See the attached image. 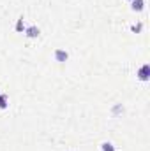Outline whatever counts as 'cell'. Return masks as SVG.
<instances>
[{"mask_svg": "<svg viewBox=\"0 0 150 151\" xmlns=\"http://www.w3.org/2000/svg\"><path fill=\"white\" fill-rule=\"evenodd\" d=\"M39 34H41V30H39L36 25H32V27H28V28H25V35L28 39H37Z\"/></svg>", "mask_w": 150, "mask_h": 151, "instance_id": "cell-3", "label": "cell"}, {"mask_svg": "<svg viewBox=\"0 0 150 151\" xmlns=\"http://www.w3.org/2000/svg\"><path fill=\"white\" fill-rule=\"evenodd\" d=\"M143 7H145V0H133V2H131V9H133L134 12L143 11Z\"/></svg>", "mask_w": 150, "mask_h": 151, "instance_id": "cell-4", "label": "cell"}, {"mask_svg": "<svg viewBox=\"0 0 150 151\" xmlns=\"http://www.w3.org/2000/svg\"><path fill=\"white\" fill-rule=\"evenodd\" d=\"M129 2H133V0H129Z\"/></svg>", "mask_w": 150, "mask_h": 151, "instance_id": "cell-9", "label": "cell"}, {"mask_svg": "<svg viewBox=\"0 0 150 151\" xmlns=\"http://www.w3.org/2000/svg\"><path fill=\"white\" fill-rule=\"evenodd\" d=\"M55 60L60 62V63H64V62L69 60V53L64 51V49H55Z\"/></svg>", "mask_w": 150, "mask_h": 151, "instance_id": "cell-2", "label": "cell"}, {"mask_svg": "<svg viewBox=\"0 0 150 151\" xmlns=\"http://www.w3.org/2000/svg\"><path fill=\"white\" fill-rule=\"evenodd\" d=\"M101 150L103 151H115V146H113L111 142H103L101 144Z\"/></svg>", "mask_w": 150, "mask_h": 151, "instance_id": "cell-7", "label": "cell"}, {"mask_svg": "<svg viewBox=\"0 0 150 151\" xmlns=\"http://www.w3.org/2000/svg\"><path fill=\"white\" fill-rule=\"evenodd\" d=\"M7 107H9V99L7 95L0 93V109H7Z\"/></svg>", "mask_w": 150, "mask_h": 151, "instance_id": "cell-5", "label": "cell"}, {"mask_svg": "<svg viewBox=\"0 0 150 151\" xmlns=\"http://www.w3.org/2000/svg\"><path fill=\"white\" fill-rule=\"evenodd\" d=\"M138 79H140V81H149L150 79V65L149 63L141 65V69L138 70Z\"/></svg>", "mask_w": 150, "mask_h": 151, "instance_id": "cell-1", "label": "cell"}, {"mask_svg": "<svg viewBox=\"0 0 150 151\" xmlns=\"http://www.w3.org/2000/svg\"><path fill=\"white\" fill-rule=\"evenodd\" d=\"M16 32H25V21H23V16L16 21V27H14Z\"/></svg>", "mask_w": 150, "mask_h": 151, "instance_id": "cell-6", "label": "cell"}, {"mask_svg": "<svg viewBox=\"0 0 150 151\" xmlns=\"http://www.w3.org/2000/svg\"><path fill=\"white\" fill-rule=\"evenodd\" d=\"M141 28H143V25H141V23H138V25H133V27H131V30H133V32H140Z\"/></svg>", "mask_w": 150, "mask_h": 151, "instance_id": "cell-8", "label": "cell"}]
</instances>
